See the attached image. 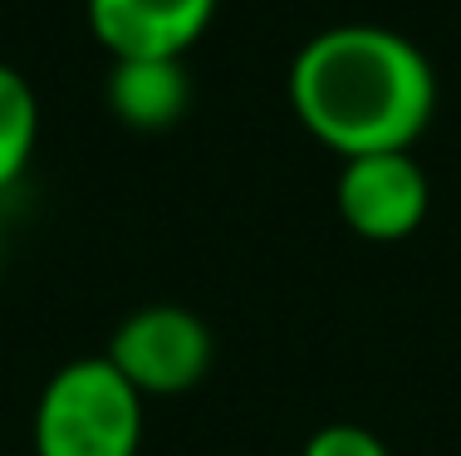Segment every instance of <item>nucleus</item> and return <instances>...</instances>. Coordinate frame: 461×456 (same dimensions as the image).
Instances as JSON below:
<instances>
[{
    "label": "nucleus",
    "instance_id": "f257e3e1",
    "mask_svg": "<svg viewBox=\"0 0 461 456\" xmlns=\"http://www.w3.org/2000/svg\"><path fill=\"white\" fill-rule=\"evenodd\" d=\"M294 118L344 157L412 152L432 123L437 79L427 54L383 25H339L314 35L290 64Z\"/></svg>",
    "mask_w": 461,
    "mask_h": 456
},
{
    "label": "nucleus",
    "instance_id": "423d86ee",
    "mask_svg": "<svg viewBox=\"0 0 461 456\" xmlns=\"http://www.w3.org/2000/svg\"><path fill=\"white\" fill-rule=\"evenodd\" d=\"M192 103V79L182 59L167 54H142V59H113L108 74V108L138 133H162L186 113Z\"/></svg>",
    "mask_w": 461,
    "mask_h": 456
},
{
    "label": "nucleus",
    "instance_id": "0eeeda50",
    "mask_svg": "<svg viewBox=\"0 0 461 456\" xmlns=\"http://www.w3.org/2000/svg\"><path fill=\"white\" fill-rule=\"evenodd\" d=\"M40 138V103L25 74L0 64V192L25 172L30 152Z\"/></svg>",
    "mask_w": 461,
    "mask_h": 456
},
{
    "label": "nucleus",
    "instance_id": "39448f33",
    "mask_svg": "<svg viewBox=\"0 0 461 456\" xmlns=\"http://www.w3.org/2000/svg\"><path fill=\"white\" fill-rule=\"evenodd\" d=\"M216 0H89V30L113 59H182L212 25Z\"/></svg>",
    "mask_w": 461,
    "mask_h": 456
},
{
    "label": "nucleus",
    "instance_id": "20e7f679",
    "mask_svg": "<svg viewBox=\"0 0 461 456\" xmlns=\"http://www.w3.org/2000/svg\"><path fill=\"white\" fill-rule=\"evenodd\" d=\"M334 197L348 231H358L364 241H402L422 226L432 187L412 152H364L344 157Z\"/></svg>",
    "mask_w": 461,
    "mask_h": 456
},
{
    "label": "nucleus",
    "instance_id": "7ed1b4c3",
    "mask_svg": "<svg viewBox=\"0 0 461 456\" xmlns=\"http://www.w3.org/2000/svg\"><path fill=\"white\" fill-rule=\"evenodd\" d=\"M104 358L142 398H177L202 383L212 368V334L182 304H148L118 324Z\"/></svg>",
    "mask_w": 461,
    "mask_h": 456
},
{
    "label": "nucleus",
    "instance_id": "6e6552de",
    "mask_svg": "<svg viewBox=\"0 0 461 456\" xmlns=\"http://www.w3.org/2000/svg\"><path fill=\"white\" fill-rule=\"evenodd\" d=\"M300 456H388L378 437L368 427H348V422H334V427H320L310 442H304Z\"/></svg>",
    "mask_w": 461,
    "mask_h": 456
},
{
    "label": "nucleus",
    "instance_id": "f03ea898",
    "mask_svg": "<svg viewBox=\"0 0 461 456\" xmlns=\"http://www.w3.org/2000/svg\"><path fill=\"white\" fill-rule=\"evenodd\" d=\"M142 393L108 358H74L35 407V456H138Z\"/></svg>",
    "mask_w": 461,
    "mask_h": 456
}]
</instances>
